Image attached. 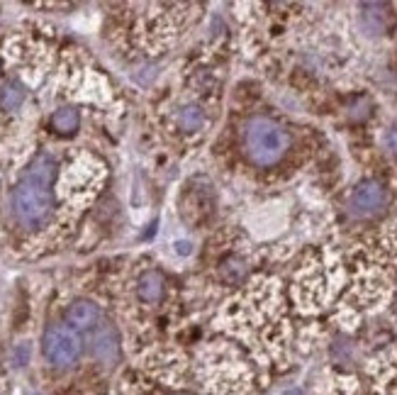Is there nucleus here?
Listing matches in <instances>:
<instances>
[{
  "instance_id": "nucleus-12",
  "label": "nucleus",
  "mask_w": 397,
  "mask_h": 395,
  "mask_svg": "<svg viewBox=\"0 0 397 395\" xmlns=\"http://www.w3.org/2000/svg\"><path fill=\"white\" fill-rule=\"evenodd\" d=\"M178 246H181V249H178L181 254H190V244H183V241H181Z\"/></svg>"
},
{
  "instance_id": "nucleus-6",
  "label": "nucleus",
  "mask_w": 397,
  "mask_h": 395,
  "mask_svg": "<svg viewBox=\"0 0 397 395\" xmlns=\"http://www.w3.org/2000/svg\"><path fill=\"white\" fill-rule=\"evenodd\" d=\"M100 320V310L91 300H76L71 308L66 310V322L73 329H91Z\"/></svg>"
},
{
  "instance_id": "nucleus-7",
  "label": "nucleus",
  "mask_w": 397,
  "mask_h": 395,
  "mask_svg": "<svg viewBox=\"0 0 397 395\" xmlns=\"http://www.w3.org/2000/svg\"><path fill=\"white\" fill-rule=\"evenodd\" d=\"M163 285L166 283H163V276L158 274V271H147V274L139 278L137 293L144 303H156V300H161V295H163Z\"/></svg>"
},
{
  "instance_id": "nucleus-10",
  "label": "nucleus",
  "mask_w": 397,
  "mask_h": 395,
  "mask_svg": "<svg viewBox=\"0 0 397 395\" xmlns=\"http://www.w3.org/2000/svg\"><path fill=\"white\" fill-rule=\"evenodd\" d=\"M24 100V91L17 86V83H8V86H3V91H0V103H3V107H8V110H17L20 105H22Z\"/></svg>"
},
{
  "instance_id": "nucleus-5",
  "label": "nucleus",
  "mask_w": 397,
  "mask_h": 395,
  "mask_svg": "<svg viewBox=\"0 0 397 395\" xmlns=\"http://www.w3.org/2000/svg\"><path fill=\"white\" fill-rule=\"evenodd\" d=\"M93 354H96L103 364H107V366L117 364V359H120V339H117V332L110 325H103V327L93 334Z\"/></svg>"
},
{
  "instance_id": "nucleus-3",
  "label": "nucleus",
  "mask_w": 397,
  "mask_h": 395,
  "mask_svg": "<svg viewBox=\"0 0 397 395\" xmlns=\"http://www.w3.org/2000/svg\"><path fill=\"white\" fill-rule=\"evenodd\" d=\"M42 349H44V357L52 366L57 368H68L78 362L81 357V337L73 332L71 327H63V325H54L44 332L42 339Z\"/></svg>"
},
{
  "instance_id": "nucleus-4",
  "label": "nucleus",
  "mask_w": 397,
  "mask_h": 395,
  "mask_svg": "<svg viewBox=\"0 0 397 395\" xmlns=\"http://www.w3.org/2000/svg\"><path fill=\"white\" fill-rule=\"evenodd\" d=\"M385 202H388V193H385L383 186L375 184V181H366L351 195V212L359 217L378 215L385 207Z\"/></svg>"
},
{
  "instance_id": "nucleus-11",
  "label": "nucleus",
  "mask_w": 397,
  "mask_h": 395,
  "mask_svg": "<svg viewBox=\"0 0 397 395\" xmlns=\"http://www.w3.org/2000/svg\"><path fill=\"white\" fill-rule=\"evenodd\" d=\"M385 144H388V149L393 151V154H397V127L385 135Z\"/></svg>"
},
{
  "instance_id": "nucleus-9",
  "label": "nucleus",
  "mask_w": 397,
  "mask_h": 395,
  "mask_svg": "<svg viewBox=\"0 0 397 395\" xmlns=\"http://www.w3.org/2000/svg\"><path fill=\"white\" fill-rule=\"evenodd\" d=\"M78 122H81V117L73 107H59L52 115V127L59 135H73L78 130Z\"/></svg>"
},
{
  "instance_id": "nucleus-2",
  "label": "nucleus",
  "mask_w": 397,
  "mask_h": 395,
  "mask_svg": "<svg viewBox=\"0 0 397 395\" xmlns=\"http://www.w3.org/2000/svg\"><path fill=\"white\" fill-rule=\"evenodd\" d=\"M287 140L285 130L268 117H251L244 125V151L256 166H273L285 154Z\"/></svg>"
},
{
  "instance_id": "nucleus-8",
  "label": "nucleus",
  "mask_w": 397,
  "mask_h": 395,
  "mask_svg": "<svg viewBox=\"0 0 397 395\" xmlns=\"http://www.w3.org/2000/svg\"><path fill=\"white\" fill-rule=\"evenodd\" d=\"M176 122L181 130L195 132L205 125V112H202V107H197V105H183L181 110L176 112Z\"/></svg>"
},
{
  "instance_id": "nucleus-1",
  "label": "nucleus",
  "mask_w": 397,
  "mask_h": 395,
  "mask_svg": "<svg viewBox=\"0 0 397 395\" xmlns=\"http://www.w3.org/2000/svg\"><path fill=\"white\" fill-rule=\"evenodd\" d=\"M54 174H57L54 159L49 154H39L13 191V215L24 230H42L52 220L54 198L49 186Z\"/></svg>"
}]
</instances>
